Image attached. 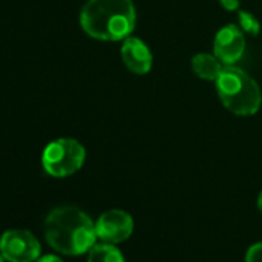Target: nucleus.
Wrapping results in <instances>:
<instances>
[{
	"label": "nucleus",
	"instance_id": "16",
	"mask_svg": "<svg viewBox=\"0 0 262 262\" xmlns=\"http://www.w3.org/2000/svg\"><path fill=\"white\" fill-rule=\"evenodd\" d=\"M5 260H7V259L4 257V254H2V253H0V262H5Z\"/></svg>",
	"mask_w": 262,
	"mask_h": 262
},
{
	"label": "nucleus",
	"instance_id": "13",
	"mask_svg": "<svg viewBox=\"0 0 262 262\" xmlns=\"http://www.w3.org/2000/svg\"><path fill=\"white\" fill-rule=\"evenodd\" d=\"M219 4L227 11H234L239 8V0H219Z\"/></svg>",
	"mask_w": 262,
	"mask_h": 262
},
{
	"label": "nucleus",
	"instance_id": "5",
	"mask_svg": "<svg viewBox=\"0 0 262 262\" xmlns=\"http://www.w3.org/2000/svg\"><path fill=\"white\" fill-rule=\"evenodd\" d=\"M40 250V242L28 230H8L0 237V253L8 262H34Z\"/></svg>",
	"mask_w": 262,
	"mask_h": 262
},
{
	"label": "nucleus",
	"instance_id": "10",
	"mask_svg": "<svg viewBox=\"0 0 262 262\" xmlns=\"http://www.w3.org/2000/svg\"><path fill=\"white\" fill-rule=\"evenodd\" d=\"M86 262H125L120 250L114 244H94L88 251Z\"/></svg>",
	"mask_w": 262,
	"mask_h": 262
},
{
	"label": "nucleus",
	"instance_id": "1",
	"mask_svg": "<svg viewBox=\"0 0 262 262\" xmlns=\"http://www.w3.org/2000/svg\"><path fill=\"white\" fill-rule=\"evenodd\" d=\"M45 237L60 254L79 256L96 244V224L77 207H57L45 219Z\"/></svg>",
	"mask_w": 262,
	"mask_h": 262
},
{
	"label": "nucleus",
	"instance_id": "12",
	"mask_svg": "<svg viewBox=\"0 0 262 262\" xmlns=\"http://www.w3.org/2000/svg\"><path fill=\"white\" fill-rule=\"evenodd\" d=\"M245 262H262V242H256L247 250Z\"/></svg>",
	"mask_w": 262,
	"mask_h": 262
},
{
	"label": "nucleus",
	"instance_id": "11",
	"mask_svg": "<svg viewBox=\"0 0 262 262\" xmlns=\"http://www.w3.org/2000/svg\"><path fill=\"white\" fill-rule=\"evenodd\" d=\"M237 22H239V28H241L244 33H247V34L257 36L259 31H260V24H259V20H257L251 13L239 11Z\"/></svg>",
	"mask_w": 262,
	"mask_h": 262
},
{
	"label": "nucleus",
	"instance_id": "2",
	"mask_svg": "<svg viewBox=\"0 0 262 262\" xmlns=\"http://www.w3.org/2000/svg\"><path fill=\"white\" fill-rule=\"evenodd\" d=\"M80 27L93 39L125 40L136 25V10L131 0H88L80 11Z\"/></svg>",
	"mask_w": 262,
	"mask_h": 262
},
{
	"label": "nucleus",
	"instance_id": "4",
	"mask_svg": "<svg viewBox=\"0 0 262 262\" xmlns=\"http://www.w3.org/2000/svg\"><path fill=\"white\" fill-rule=\"evenodd\" d=\"M85 148L80 142L62 138L50 142L42 153L43 170L53 178H67L79 171L85 162Z\"/></svg>",
	"mask_w": 262,
	"mask_h": 262
},
{
	"label": "nucleus",
	"instance_id": "14",
	"mask_svg": "<svg viewBox=\"0 0 262 262\" xmlns=\"http://www.w3.org/2000/svg\"><path fill=\"white\" fill-rule=\"evenodd\" d=\"M36 262H63V260L59 256H56V254H45V256L39 257Z\"/></svg>",
	"mask_w": 262,
	"mask_h": 262
},
{
	"label": "nucleus",
	"instance_id": "8",
	"mask_svg": "<svg viewBox=\"0 0 262 262\" xmlns=\"http://www.w3.org/2000/svg\"><path fill=\"white\" fill-rule=\"evenodd\" d=\"M125 67L136 74H147L153 67V54L147 43L138 37H126L120 50Z\"/></svg>",
	"mask_w": 262,
	"mask_h": 262
},
{
	"label": "nucleus",
	"instance_id": "6",
	"mask_svg": "<svg viewBox=\"0 0 262 262\" xmlns=\"http://www.w3.org/2000/svg\"><path fill=\"white\" fill-rule=\"evenodd\" d=\"M94 224L97 239L114 245L126 241L135 228L133 217L123 210H108L102 213Z\"/></svg>",
	"mask_w": 262,
	"mask_h": 262
},
{
	"label": "nucleus",
	"instance_id": "15",
	"mask_svg": "<svg viewBox=\"0 0 262 262\" xmlns=\"http://www.w3.org/2000/svg\"><path fill=\"white\" fill-rule=\"evenodd\" d=\"M257 208L262 211V191L259 193V196H257Z\"/></svg>",
	"mask_w": 262,
	"mask_h": 262
},
{
	"label": "nucleus",
	"instance_id": "9",
	"mask_svg": "<svg viewBox=\"0 0 262 262\" xmlns=\"http://www.w3.org/2000/svg\"><path fill=\"white\" fill-rule=\"evenodd\" d=\"M191 68L198 77L204 80H214V82L217 80L219 74L224 70L222 62L216 56H211L207 53L196 54L191 60Z\"/></svg>",
	"mask_w": 262,
	"mask_h": 262
},
{
	"label": "nucleus",
	"instance_id": "3",
	"mask_svg": "<svg viewBox=\"0 0 262 262\" xmlns=\"http://www.w3.org/2000/svg\"><path fill=\"white\" fill-rule=\"evenodd\" d=\"M222 105L237 116L256 114L262 103V93L256 80L244 70L227 65L216 80Z\"/></svg>",
	"mask_w": 262,
	"mask_h": 262
},
{
	"label": "nucleus",
	"instance_id": "7",
	"mask_svg": "<svg viewBox=\"0 0 262 262\" xmlns=\"http://www.w3.org/2000/svg\"><path fill=\"white\" fill-rule=\"evenodd\" d=\"M214 56L224 63V65H233L236 63L245 51V37L244 31L236 25H225L221 28L214 37L213 43Z\"/></svg>",
	"mask_w": 262,
	"mask_h": 262
}]
</instances>
